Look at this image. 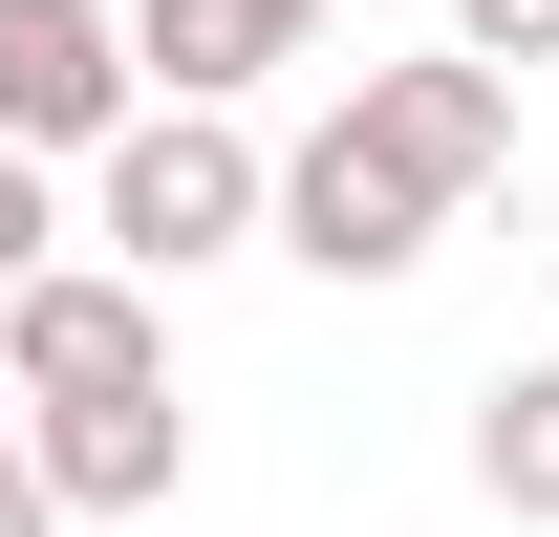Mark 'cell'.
Listing matches in <instances>:
<instances>
[{
  "label": "cell",
  "instance_id": "cell-5",
  "mask_svg": "<svg viewBox=\"0 0 559 537\" xmlns=\"http://www.w3.org/2000/svg\"><path fill=\"white\" fill-rule=\"evenodd\" d=\"M22 473H44L66 516H173V473H194V408H173V387H108V408H22Z\"/></svg>",
  "mask_w": 559,
  "mask_h": 537
},
{
  "label": "cell",
  "instance_id": "cell-6",
  "mask_svg": "<svg viewBox=\"0 0 559 537\" xmlns=\"http://www.w3.org/2000/svg\"><path fill=\"white\" fill-rule=\"evenodd\" d=\"M323 44V0H130V86L151 108H237L259 65Z\"/></svg>",
  "mask_w": 559,
  "mask_h": 537
},
{
  "label": "cell",
  "instance_id": "cell-3",
  "mask_svg": "<svg viewBox=\"0 0 559 537\" xmlns=\"http://www.w3.org/2000/svg\"><path fill=\"white\" fill-rule=\"evenodd\" d=\"M0 366H22V408H108V387H173V323H151V279L44 259L22 301H0Z\"/></svg>",
  "mask_w": 559,
  "mask_h": 537
},
{
  "label": "cell",
  "instance_id": "cell-9",
  "mask_svg": "<svg viewBox=\"0 0 559 537\" xmlns=\"http://www.w3.org/2000/svg\"><path fill=\"white\" fill-rule=\"evenodd\" d=\"M452 65H495V86L559 65V0H452Z\"/></svg>",
  "mask_w": 559,
  "mask_h": 537
},
{
  "label": "cell",
  "instance_id": "cell-8",
  "mask_svg": "<svg viewBox=\"0 0 559 537\" xmlns=\"http://www.w3.org/2000/svg\"><path fill=\"white\" fill-rule=\"evenodd\" d=\"M44 259H66V172H44V151H0V301H22Z\"/></svg>",
  "mask_w": 559,
  "mask_h": 537
},
{
  "label": "cell",
  "instance_id": "cell-7",
  "mask_svg": "<svg viewBox=\"0 0 559 537\" xmlns=\"http://www.w3.org/2000/svg\"><path fill=\"white\" fill-rule=\"evenodd\" d=\"M474 494L559 537V366H495V387H474Z\"/></svg>",
  "mask_w": 559,
  "mask_h": 537
},
{
  "label": "cell",
  "instance_id": "cell-2",
  "mask_svg": "<svg viewBox=\"0 0 559 537\" xmlns=\"http://www.w3.org/2000/svg\"><path fill=\"white\" fill-rule=\"evenodd\" d=\"M151 86H130V0H0V151H108Z\"/></svg>",
  "mask_w": 559,
  "mask_h": 537
},
{
  "label": "cell",
  "instance_id": "cell-1",
  "mask_svg": "<svg viewBox=\"0 0 559 537\" xmlns=\"http://www.w3.org/2000/svg\"><path fill=\"white\" fill-rule=\"evenodd\" d=\"M237 237H280V151L237 130V108H130V130L86 151V259L108 279H173L194 259H237Z\"/></svg>",
  "mask_w": 559,
  "mask_h": 537
},
{
  "label": "cell",
  "instance_id": "cell-10",
  "mask_svg": "<svg viewBox=\"0 0 559 537\" xmlns=\"http://www.w3.org/2000/svg\"><path fill=\"white\" fill-rule=\"evenodd\" d=\"M0 537H66V494L22 473V430H0Z\"/></svg>",
  "mask_w": 559,
  "mask_h": 537
},
{
  "label": "cell",
  "instance_id": "cell-4",
  "mask_svg": "<svg viewBox=\"0 0 559 537\" xmlns=\"http://www.w3.org/2000/svg\"><path fill=\"white\" fill-rule=\"evenodd\" d=\"M345 130L388 151V172H409L430 215H474L495 172H516V86H495V65H452V44H430V65H345Z\"/></svg>",
  "mask_w": 559,
  "mask_h": 537
}]
</instances>
